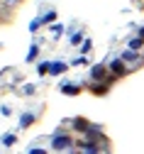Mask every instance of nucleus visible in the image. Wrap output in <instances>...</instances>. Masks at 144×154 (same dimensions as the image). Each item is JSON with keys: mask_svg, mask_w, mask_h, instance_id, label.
Instances as JSON below:
<instances>
[{"mask_svg": "<svg viewBox=\"0 0 144 154\" xmlns=\"http://www.w3.org/2000/svg\"><path fill=\"white\" fill-rule=\"evenodd\" d=\"M71 147H73V137L71 134H64V132L51 134V149L61 152V149H71Z\"/></svg>", "mask_w": 144, "mask_h": 154, "instance_id": "obj_1", "label": "nucleus"}, {"mask_svg": "<svg viewBox=\"0 0 144 154\" xmlns=\"http://www.w3.org/2000/svg\"><path fill=\"white\" fill-rule=\"evenodd\" d=\"M110 73H112V76H125V73H127V66H125V61H122V59H115V61H110Z\"/></svg>", "mask_w": 144, "mask_h": 154, "instance_id": "obj_2", "label": "nucleus"}, {"mask_svg": "<svg viewBox=\"0 0 144 154\" xmlns=\"http://www.w3.org/2000/svg\"><path fill=\"white\" fill-rule=\"evenodd\" d=\"M105 73H108V66L105 64H98V66L90 69V79L93 81H100V79H105Z\"/></svg>", "mask_w": 144, "mask_h": 154, "instance_id": "obj_3", "label": "nucleus"}, {"mask_svg": "<svg viewBox=\"0 0 144 154\" xmlns=\"http://www.w3.org/2000/svg\"><path fill=\"white\" fill-rule=\"evenodd\" d=\"M61 91H64L66 95H78V93H81V86H78V83H69V81H64V83H61Z\"/></svg>", "mask_w": 144, "mask_h": 154, "instance_id": "obj_4", "label": "nucleus"}, {"mask_svg": "<svg viewBox=\"0 0 144 154\" xmlns=\"http://www.w3.org/2000/svg\"><path fill=\"white\" fill-rule=\"evenodd\" d=\"M64 71H66V64H64V61H51V69H49L51 76H61Z\"/></svg>", "mask_w": 144, "mask_h": 154, "instance_id": "obj_5", "label": "nucleus"}, {"mask_svg": "<svg viewBox=\"0 0 144 154\" xmlns=\"http://www.w3.org/2000/svg\"><path fill=\"white\" fill-rule=\"evenodd\" d=\"M34 120H37L34 112H22V118H20V127H29Z\"/></svg>", "mask_w": 144, "mask_h": 154, "instance_id": "obj_6", "label": "nucleus"}, {"mask_svg": "<svg viewBox=\"0 0 144 154\" xmlns=\"http://www.w3.org/2000/svg\"><path fill=\"white\" fill-rule=\"evenodd\" d=\"M54 20H56V10H54V8L47 10L42 17H39V22H42V25H49V22H54Z\"/></svg>", "mask_w": 144, "mask_h": 154, "instance_id": "obj_7", "label": "nucleus"}, {"mask_svg": "<svg viewBox=\"0 0 144 154\" xmlns=\"http://www.w3.org/2000/svg\"><path fill=\"white\" fill-rule=\"evenodd\" d=\"M0 142H3L5 147H12V144L17 142V134H12V132H5V137H3V140H0Z\"/></svg>", "mask_w": 144, "mask_h": 154, "instance_id": "obj_8", "label": "nucleus"}, {"mask_svg": "<svg viewBox=\"0 0 144 154\" xmlns=\"http://www.w3.org/2000/svg\"><path fill=\"white\" fill-rule=\"evenodd\" d=\"M81 154H100V149H98V144H83V149H81Z\"/></svg>", "mask_w": 144, "mask_h": 154, "instance_id": "obj_9", "label": "nucleus"}, {"mask_svg": "<svg viewBox=\"0 0 144 154\" xmlns=\"http://www.w3.org/2000/svg\"><path fill=\"white\" fill-rule=\"evenodd\" d=\"M49 69H51V61H42V64L37 66V73H39V76H47Z\"/></svg>", "mask_w": 144, "mask_h": 154, "instance_id": "obj_10", "label": "nucleus"}, {"mask_svg": "<svg viewBox=\"0 0 144 154\" xmlns=\"http://www.w3.org/2000/svg\"><path fill=\"white\" fill-rule=\"evenodd\" d=\"M37 54H39V47H37V44H32V47H29V51H27V56H25V59H27V61H34V59H37Z\"/></svg>", "mask_w": 144, "mask_h": 154, "instance_id": "obj_11", "label": "nucleus"}, {"mask_svg": "<svg viewBox=\"0 0 144 154\" xmlns=\"http://www.w3.org/2000/svg\"><path fill=\"white\" fill-rule=\"evenodd\" d=\"M90 93H95V95H105V93H108V83H105V86H90Z\"/></svg>", "mask_w": 144, "mask_h": 154, "instance_id": "obj_12", "label": "nucleus"}, {"mask_svg": "<svg viewBox=\"0 0 144 154\" xmlns=\"http://www.w3.org/2000/svg\"><path fill=\"white\" fill-rule=\"evenodd\" d=\"M142 44H144V39H142V37H134V39H130V49H132V51H137Z\"/></svg>", "mask_w": 144, "mask_h": 154, "instance_id": "obj_13", "label": "nucleus"}, {"mask_svg": "<svg viewBox=\"0 0 144 154\" xmlns=\"http://www.w3.org/2000/svg\"><path fill=\"white\" fill-rule=\"evenodd\" d=\"M69 42H71V44H83V34H81V32H73V34L69 37Z\"/></svg>", "mask_w": 144, "mask_h": 154, "instance_id": "obj_14", "label": "nucleus"}, {"mask_svg": "<svg viewBox=\"0 0 144 154\" xmlns=\"http://www.w3.org/2000/svg\"><path fill=\"white\" fill-rule=\"evenodd\" d=\"M73 127H76V130H86V132L90 130V127H88V122H86V120H81V118H78V120H73Z\"/></svg>", "mask_w": 144, "mask_h": 154, "instance_id": "obj_15", "label": "nucleus"}, {"mask_svg": "<svg viewBox=\"0 0 144 154\" xmlns=\"http://www.w3.org/2000/svg\"><path fill=\"white\" fill-rule=\"evenodd\" d=\"M93 49V42H90V37H88V39H83V44H81V51H83V54H88Z\"/></svg>", "mask_w": 144, "mask_h": 154, "instance_id": "obj_16", "label": "nucleus"}, {"mask_svg": "<svg viewBox=\"0 0 144 154\" xmlns=\"http://www.w3.org/2000/svg\"><path fill=\"white\" fill-rule=\"evenodd\" d=\"M27 154H49V152H47L44 147H29V149H27Z\"/></svg>", "mask_w": 144, "mask_h": 154, "instance_id": "obj_17", "label": "nucleus"}, {"mask_svg": "<svg viewBox=\"0 0 144 154\" xmlns=\"http://www.w3.org/2000/svg\"><path fill=\"white\" fill-rule=\"evenodd\" d=\"M22 91H25V95H32V93L37 91V86H34V83H25V88H22Z\"/></svg>", "mask_w": 144, "mask_h": 154, "instance_id": "obj_18", "label": "nucleus"}, {"mask_svg": "<svg viewBox=\"0 0 144 154\" xmlns=\"http://www.w3.org/2000/svg\"><path fill=\"white\" fill-rule=\"evenodd\" d=\"M39 27H42V22H39V20H32V22H29V32H37Z\"/></svg>", "mask_w": 144, "mask_h": 154, "instance_id": "obj_19", "label": "nucleus"}, {"mask_svg": "<svg viewBox=\"0 0 144 154\" xmlns=\"http://www.w3.org/2000/svg\"><path fill=\"white\" fill-rule=\"evenodd\" d=\"M51 32H54L56 37H61V34H64V27H61V25H54V27H51Z\"/></svg>", "mask_w": 144, "mask_h": 154, "instance_id": "obj_20", "label": "nucleus"}, {"mask_svg": "<svg viewBox=\"0 0 144 154\" xmlns=\"http://www.w3.org/2000/svg\"><path fill=\"white\" fill-rule=\"evenodd\" d=\"M88 59H86V56H78V59H73V66H81V64H86Z\"/></svg>", "mask_w": 144, "mask_h": 154, "instance_id": "obj_21", "label": "nucleus"}, {"mask_svg": "<svg viewBox=\"0 0 144 154\" xmlns=\"http://www.w3.org/2000/svg\"><path fill=\"white\" fill-rule=\"evenodd\" d=\"M139 37H142V39H144V27H142V29H139Z\"/></svg>", "mask_w": 144, "mask_h": 154, "instance_id": "obj_22", "label": "nucleus"}]
</instances>
